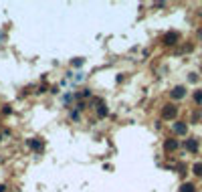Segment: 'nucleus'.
Instances as JSON below:
<instances>
[{
  "instance_id": "obj_2",
  "label": "nucleus",
  "mask_w": 202,
  "mask_h": 192,
  "mask_svg": "<svg viewBox=\"0 0 202 192\" xmlns=\"http://www.w3.org/2000/svg\"><path fill=\"white\" fill-rule=\"evenodd\" d=\"M184 95H186V87L178 85V87H174V89H172V97H174V99H182Z\"/></svg>"
},
{
  "instance_id": "obj_8",
  "label": "nucleus",
  "mask_w": 202,
  "mask_h": 192,
  "mask_svg": "<svg viewBox=\"0 0 202 192\" xmlns=\"http://www.w3.org/2000/svg\"><path fill=\"white\" fill-rule=\"evenodd\" d=\"M194 174H196V176H202V164H194Z\"/></svg>"
},
{
  "instance_id": "obj_11",
  "label": "nucleus",
  "mask_w": 202,
  "mask_h": 192,
  "mask_svg": "<svg viewBox=\"0 0 202 192\" xmlns=\"http://www.w3.org/2000/svg\"><path fill=\"white\" fill-rule=\"evenodd\" d=\"M198 37H200V38H202V29H200V30H198Z\"/></svg>"
},
{
  "instance_id": "obj_7",
  "label": "nucleus",
  "mask_w": 202,
  "mask_h": 192,
  "mask_svg": "<svg viewBox=\"0 0 202 192\" xmlns=\"http://www.w3.org/2000/svg\"><path fill=\"white\" fill-rule=\"evenodd\" d=\"M180 192H196V188H194L192 184H182V186H180Z\"/></svg>"
},
{
  "instance_id": "obj_6",
  "label": "nucleus",
  "mask_w": 202,
  "mask_h": 192,
  "mask_svg": "<svg viewBox=\"0 0 202 192\" xmlns=\"http://www.w3.org/2000/svg\"><path fill=\"white\" fill-rule=\"evenodd\" d=\"M178 148V142L176 139H168L166 144H164V150H168V152H172V150H176Z\"/></svg>"
},
{
  "instance_id": "obj_5",
  "label": "nucleus",
  "mask_w": 202,
  "mask_h": 192,
  "mask_svg": "<svg viewBox=\"0 0 202 192\" xmlns=\"http://www.w3.org/2000/svg\"><path fill=\"white\" fill-rule=\"evenodd\" d=\"M186 123H182V121H176V123H174V131H176V134H180V135H184L186 134Z\"/></svg>"
},
{
  "instance_id": "obj_3",
  "label": "nucleus",
  "mask_w": 202,
  "mask_h": 192,
  "mask_svg": "<svg viewBox=\"0 0 202 192\" xmlns=\"http://www.w3.org/2000/svg\"><path fill=\"white\" fill-rule=\"evenodd\" d=\"M176 41H178V34L176 33H168L164 37V45H176Z\"/></svg>"
},
{
  "instance_id": "obj_4",
  "label": "nucleus",
  "mask_w": 202,
  "mask_h": 192,
  "mask_svg": "<svg viewBox=\"0 0 202 192\" xmlns=\"http://www.w3.org/2000/svg\"><path fill=\"white\" fill-rule=\"evenodd\" d=\"M186 150H188V152H198V142L194 138L186 139Z\"/></svg>"
},
{
  "instance_id": "obj_10",
  "label": "nucleus",
  "mask_w": 202,
  "mask_h": 192,
  "mask_svg": "<svg viewBox=\"0 0 202 192\" xmlns=\"http://www.w3.org/2000/svg\"><path fill=\"white\" fill-rule=\"evenodd\" d=\"M97 113H99L101 117H103V115H107V109H105L103 105H101V107H97Z\"/></svg>"
},
{
  "instance_id": "obj_1",
  "label": "nucleus",
  "mask_w": 202,
  "mask_h": 192,
  "mask_svg": "<svg viewBox=\"0 0 202 192\" xmlns=\"http://www.w3.org/2000/svg\"><path fill=\"white\" fill-rule=\"evenodd\" d=\"M176 113H178V109H176L174 105H166V107H164V111H162L164 120H174V117H176Z\"/></svg>"
},
{
  "instance_id": "obj_9",
  "label": "nucleus",
  "mask_w": 202,
  "mask_h": 192,
  "mask_svg": "<svg viewBox=\"0 0 202 192\" xmlns=\"http://www.w3.org/2000/svg\"><path fill=\"white\" fill-rule=\"evenodd\" d=\"M194 101H196V103H202V91H196V93H194Z\"/></svg>"
}]
</instances>
